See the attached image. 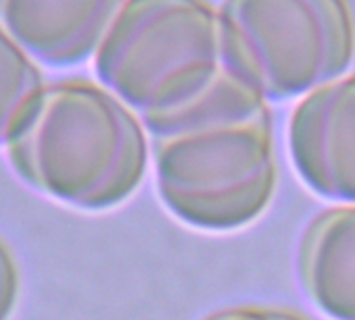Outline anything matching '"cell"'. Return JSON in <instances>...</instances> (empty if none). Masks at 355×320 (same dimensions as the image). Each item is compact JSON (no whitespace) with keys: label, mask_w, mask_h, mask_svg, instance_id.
Returning <instances> with one entry per match:
<instances>
[{"label":"cell","mask_w":355,"mask_h":320,"mask_svg":"<svg viewBox=\"0 0 355 320\" xmlns=\"http://www.w3.org/2000/svg\"><path fill=\"white\" fill-rule=\"evenodd\" d=\"M152 140L158 196L187 227L237 231L260 219L272 202V115L264 96L243 77L229 79Z\"/></svg>","instance_id":"cell-1"},{"label":"cell","mask_w":355,"mask_h":320,"mask_svg":"<svg viewBox=\"0 0 355 320\" xmlns=\"http://www.w3.org/2000/svg\"><path fill=\"white\" fill-rule=\"evenodd\" d=\"M19 267L8 250V246L0 239V320L12 317L19 300Z\"/></svg>","instance_id":"cell-9"},{"label":"cell","mask_w":355,"mask_h":320,"mask_svg":"<svg viewBox=\"0 0 355 320\" xmlns=\"http://www.w3.org/2000/svg\"><path fill=\"white\" fill-rule=\"evenodd\" d=\"M206 320H308L297 312L279 310V308H231L212 314Z\"/></svg>","instance_id":"cell-10"},{"label":"cell","mask_w":355,"mask_h":320,"mask_svg":"<svg viewBox=\"0 0 355 320\" xmlns=\"http://www.w3.org/2000/svg\"><path fill=\"white\" fill-rule=\"evenodd\" d=\"M4 148L21 181L87 212L127 202L148 169L139 117L87 79L46 83Z\"/></svg>","instance_id":"cell-2"},{"label":"cell","mask_w":355,"mask_h":320,"mask_svg":"<svg viewBox=\"0 0 355 320\" xmlns=\"http://www.w3.org/2000/svg\"><path fill=\"white\" fill-rule=\"evenodd\" d=\"M46 81L37 62L0 25V146H6Z\"/></svg>","instance_id":"cell-8"},{"label":"cell","mask_w":355,"mask_h":320,"mask_svg":"<svg viewBox=\"0 0 355 320\" xmlns=\"http://www.w3.org/2000/svg\"><path fill=\"white\" fill-rule=\"evenodd\" d=\"M94 71L150 135L241 77L229 62L220 10L208 0H125Z\"/></svg>","instance_id":"cell-3"},{"label":"cell","mask_w":355,"mask_h":320,"mask_svg":"<svg viewBox=\"0 0 355 320\" xmlns=\"http://www.w3.org/2000/svg\"><path fill=\"white\" fill-rule=\"evenodd\" d=\"M125 0H0V25L37 62L54 69L92 58Z\"/></svg>","instance_id":"cell-6"},{"label":"cell","mask_w":355,"mask_h":320,"mask_svg":"<svg viewBox=\"0 0 355 320\" xmlns=\"http://www.w3.org/2000/svg\"><path fill=\"white\" fill-rule=\"evenodd\" d=\"M306 294L331 320H355V206L320 214L300 250Z\"/></svg>","instance_id":"cell-7"},{"label":"cell","mask_w":355,"mask_h":320,"mask_svg":"<svg viewBox=\"0 0 355 320\" xmlns=\"http://www.w3.org/2000/svg\"><path fill=\"white\" fill-rule=\"evenodd\" d=\"M289 152L316 196L355 206V73L304 96L289 121Z\"/></svg>","instance_id":"cell-5"},{"label":"cell","mask_w":355,"mask_h":320,"mask_svg":"<svg viewBox=\"0 0 355 320\" xmlns=\"http://www.w3.org/2000/svg\"><path fill=\"white\" fill-rule=\"evenodd\" d=\"M229 62L264 100H289L343 77L355 58L347 0H225Z\"/></svg>","instance_id":"cell-4"}]
</instances>
